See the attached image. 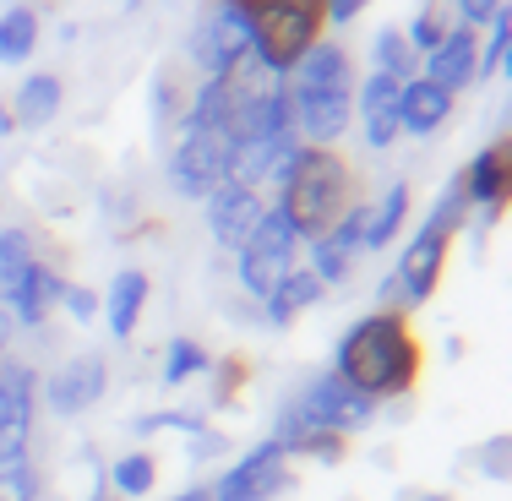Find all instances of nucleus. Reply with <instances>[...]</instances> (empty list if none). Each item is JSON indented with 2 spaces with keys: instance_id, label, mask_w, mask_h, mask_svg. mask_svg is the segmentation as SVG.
<instances>
[{
  "instance_id": "f257e3e1",
  "label": "nucleus",
  "mask_w": 512,
  "mask_h": 501,
  "mask_svg": "<svg viewBox=\"0 0 512 501\" xmlns=\"http://www.w3.org/2000/svg\"><path fill=\"white\" fill-rule=\"evenodd\" d=\"M333 376H344L355 393L382 403H409L414 387L425 376V344L414 333L409 311H365L344 327V338L333 344Z\"/></svg>"
},
{
  "instance_id": "f03ea898",
  "label": "nucleus",
  "mask_w": 512,
  "mask_h": 501,
  "mask_svg": "<svg viewBox=\"0 0 512 501\" xmlns=\"http://www.w3.org/2000/svg\"><path fill=\"white\" fill-rule=\"evenodd\" d=\"M360 202V175L355 164H349L338 148H306L295 158V169L284 175V186H278V213L289 218V229L300 235V246L316 235H327V229L344 218V207Z\"/></svg>"
},
{
  "instance_id": "7ed1b4c3",
  "label": "nucleus",
  "mask_w": 512,
  "mask_h": 501,
  "mask_svg": "<svg viewBox=\"0 0 512 501\" xmlns=\"http://www.w3.org/2000/svg\"><path fill=\"white\" fill-rule=\"evenodd\" d=\"M251 17V66L267 77H289L300 55L327 33L322 0H246Z\"/></svg>"
},
{
  "instance_id": "20e7f679",
  "label": "nucleus",
  "mask_w": 512,
  "mask_h": 501,
  "mask_svg": "<svg viewBox=\"0 0 512 501\" xmlns=\"http://www.w3.org/2000/svg\"><path fill=\"white\" fill-rule=\"evenodd\" d=\"M300 267V235L289 229V218L278 213V207H267L262 218H256V229L246 240H240L235 251V284L246 300H267V289L278 284V278H289Z\"/></svg>"
},
{
  "instance_id": "39448f33",
  "label": "nucleus",
  "mask_w": 512,
  "mask_h": 501,
  "mask_svg": "<svg viewBox=\"0 0 512 501\" xmlns=\"http://www.w3.org/2000/svg\"><path fill=\"white\" fill-rule=\"evenodd\" d=\"M191 66L197 77H229L251 60V17H246V0H213L202 11L197 33H191Z\"/></svg>"
},
{
  "instance_id": "423d86ee",
  "label": "nucleus",
  "mask_w": 512,
  "mask_h": 501,
  "mask_svg": "<svg viewBox=\"0 0 512 501\" xmlns=\"http://www.w3.org/2000/svg\"><path fill=\"white\" fill-rule=\"evenodd\" d=\"M289 409L300 414L306 425H316V431H333V436H360V431H371L376 425V403L355 393V387L344 382V376H333V371H316L300 393H289Z\"/></svg>"
},
{
  "instance_id": "0eeeda50",
  "label": "nucleus",
  "mask_w": 512,
  "mask_h": 501,
  "mask_svg": "<svg viewBox=\"0 0 512 501\" xmlns=\"http://www.w3.org/2000/svg\"><path fill=\"white\" fill-rule=\"evenodd\" d=\"M289 491H295V463H289V452L278 447L273 436H262L256 447H246L213 485H207L213 501H278Z\"/></svg>"
},
{
  "instance_id": "6e6552de",
  "label": "nucleus",
  "mask_w": 512,
  "mask_h": 501,
  "mask_svg": "<svg viewBox=\"0 0 512 501\" xmlns=\"http://www.w3.org/2000/svg\"><path fill=\"white\" fill-rule=\"evenodd\" d=\"M229 158H235V142L224 131H180L175 148H169V186L180 197L202 202L213 186L229 180Z\"/></svg>"
},
{
  "instance_id": "1a4fd4ad",
  "label": "nucleus",
  "mask_w": 512,
  "mask_h": 501,
  "mask_svg": "<svg viewBox=\"0 0 512 501\" xmlns=\"http://www.w3.org/2000/svg\"><path fill=\"white\" fill-rule=\"evenodd\" d=\"M39 393H44V409L55 414V420H77V414H88L93 403H104L109 393V360L93 349L71 354V360H60L50 376H39Z\"/></svg>"
},
{
  "instance_id": "9d476101",
  "label": "nucleus",
  "mask_w": 512,
  "mask_h": 501,
  "mask_svg": "<svg viewBox=\"0 0 512 501\" xmlns=\"http://www.w3.org/2000/svg\"><path fill=\"white\" fill-rule=\"evenodd\" d=\"M300 251H306V262H300V267H306L316 284H322V289H338L349 273H355V262L365 256V197L349 202L344 218H338L327 235L306 240Z\"/></svg>"
},
{
  "instance_id": "9b49d317",
  "label": "nucleus",
  "mask_w": 512,
  "mask_h": 501,
  "mask_svg": "<svg viewBox=\"0 0 512 501\" xmlns=\"http://www.w3.org/2000/svg\"><path fill=\"white\" fill-rule=\"evenodd\" d=\"M447 251H453V240L420 224V235L409 240L404 256H398V267L387 273L393 278V295H398V311H420V305L436 300L442 273H447Z\"/></svg>"
},
{
  "instance_id": "f8f14e48",
  "label": "nucleus",
  "mask_w": 512,
  "mask_h": 501,
  "mask_svg": "<svg viewBox=\"0 0 512 501\" xmlns=\"http://www.w3.org/2000/svg\"><path fill=\"white\" fill-rule=\"evenodd\" d=\"M458 175H463V191H469V207L480 213V235L496 229L507 213V186H512V142L507 137L485 142L469 158V169H458Z\"/></svg>"
},
{
  "instance_id": "ddd939ff",
  "label": "nucleus",
  "mask_w": 512,
  "mask_h": 501,
  "mask_svg": "<svg viewBox=\"0 0 512 501\" xmlns=\"http://www.w3.org/2000/svg\"><path fill=\"white\" fill-rule=\"evenodd\" d=\"M262 213H267L262 191H246V186H235V180H224V186H213V191L202 197V224H207V235H213V246L229 251V256L240 251V240L256 229V218H262Z\"/></svg>"
},
{
  "instance_id": "4468645a",
  "label": "nucleus",
  "mask_w": 512,
  "mask_h": 501,
  "mask_svg": "<svg viewBox=\"0 0 512 501\" xmlns=\"http://www.w3.org/2000/svg\"><path fill=\"white\" fill-rule=\"evenodd\" d=\"M295 99V137L306 148H338L355 126V93H289Z\"/></svg>"
},
{
  "instance_id": "2eb2a0df",
  "label": "nucleus",
  "mask_w": 512,
  "mask_h": 501,
  "mask_svg": "<svg viewBox=\"0 0 512 501\" xmlns=\"http://www.w3.org/2000/svg\"><path fill=\"white\" fill-rule=\"evenodd\" d=\"M306 153V142L295 137V131H284V137L273 142H251V148H235V158H229V180L246 191H267V186H284V175L295 169V158Z\"/></svg>"
},
{
  "instance_id": "dca6fc26",
  "label": "nucleus",
  "mask_w": 512,
  "mask_h": 501,
  "mask_svg": "<svg viewBox=\"0 0 512 501\" xmlns=\"http://www.w3.org/2000/svg\"><path fill=\"white\" fill-rule=\"evenodd\" d=\"M289 93H355V60L338 39H316L306 55L289 66Z\"/></svg>"
},
{
  "instance_id": "f3484780",
  "label": "nucleus",
  "mask_w": 512,
  "mask_h": 501,
  "mask_svg": "<svg viewBox=\"0 0 512 501\" xmlns=\"http://www.w3.org/2000/svg\"><path fill=\"white\" fill-rule=\"evenodd\" d=\"M474 66H480V33L458 28V22L442 33V44H436L431 55H420V77L436 82V88H447L453 99L474 82Z\"/></svg>"
},
{
  "instance_id": "a211bd4d",
  "label": "nucleus",
  "mask_w": 512,
  "mask_h": 501,
  "mask_svg": "<svg viewBox=\"0 0 512 501\" xmlns=\"http://www.w3.org/2000/svg\"><path fill=\"white\" fill-rule=\"evenodd\" d=\"M398 88H404V82L382 77V71H371L355 88V120H360L371 153H387L398 142Z\"/></svg>"
},
{
  "instance_id": "6ab92c4d",
  "label": "nucleus",
  "mask_w": 512,
  "mask_h": 501,
  "mask_svg": "<svg viewBox=\"0 0 512 501\" xmlns=\"http://www.w3.org/2000/svg\"><path fill=\"white\" fill-rule=\"evenodd\" d=\"M60 289H66V273L39 256V262H33L28 273L17 278V289H11L0 305L11 311V322H17V327H44V322L60 311Z\"/></svg>"
},
{
  "instance_id": "aec40b11",
  "label": "nucleus",
  "mask_w": 512,
  "mask_h": 501,
  "mask_svg": "<svg viewBox=\"0 0 512 501\" xmlns=\"http://www.w3.org/2000/svg\"><path fill=\"white\" fill-rule=\"evenodd\" d=\"M453 109H458V99L447 88H436V82H425V77H409L404 88H398V137H414V142L436 137V131L453 120Z\"/></svg>"
},
{
  "instance_id": "412c9836",
  "label": "nucleus",
  "mask_w": 512,
  "mask_h": 501,
  "mask_svg": "<svg viewBox=\"0 0 512 501\" xmlns=\"http://www.w3.org/2000/svg\"><path fill=\"white\" fill-rule=\"evenodd\" d=\"M148 300H153V278L142 273V267H120V273L109 278V289L99 295V316L109 322L115 344L137 338V327H142V311H148Z\"/></svg>"
},
{
  "instance_id": "4be33fe9",
  "label": "nucleus",
  "mask_w": 512,
  "mask_h": 501,
  "mask_svg": "<svg viewBox=\"0 0 512 501\" xmlns=\"http://www.w3.org/2000/svg\"><path fill=\"white\" fill-rule=\"evenodd\" d=\"M60 104H66V82L55 71H28L6 109H11V126L17 131H44V126H55Z\"/></svg>"
},
{
  "instance_id": "5701e85b",
  "label": "nucleus",
  "mask_w": 512,
  "mask_h": 501,
  "mask_svg": "<svg viewBox=\"0 0 512 501\" xmlns=\"http://www.w3.org/2000/svg\"><path fill=\"white\" fill-rule=\"evenodd\" d=\"M409 207H414V191L409 180H387L382 197L365 202V251H387L409 224Z\"/></svg>"
},
{
  "instance_id": "b1692460",
  "label": "nucleus",
  "mask_w": 512,
  "mask_h": 501,
  "mask_svg": "<svg viewBox=\"0 0 512 501\" xmlns=\"http://www.w3.org/2000/svg\"><path fill=\"white\" fill-rule=\"evenodd\" d=\"M322 300H327V289L316 284V278L306 273V267H295L289 278H278V284L267 289L262 316H267V327H295L300 316H306L311 305H322Z\"/></svg>"
},
{
  "instance_id": "393cba45",
  "label": "nucleus",
  "mask_w": 512,
  "mask_h": 501,
  "mask_svg": "<svg viewBox=\"0 0 512 501\" xmlns=\"http://www.w3.org/2000/svg\"><path fill=\"white\" fill-rule=\"evenodd\" d=\"M104 485H109V496H126V501L153 496L158 491V458H153L148 447L120 452L115 463H104Z\"/></svg>"
},
{
  "instance_id": "a878e982",
  "label": "nucleus",
  "mask_w": 512,
  "mask_h": 501,
  "mask_svg": "<svg viewBox=\"0 0 512 501\" xmlns=\"http://www.w3.org/2000/svg\"><path fill=\"white\" fill-rule=\"evenodd\" d=\"M33 50H39V11L6 6L0 11V66H28Z\"/></svg>"
},
{
  "instance_id": "bb28decb",
  "label": "nucleus",
  "mask_w": 512,
  "mask_h": 501,
  "mask_svg": "<svg viewBox=\"0 0 512 501\" xmlns=\"http://www.w3.org/2000/svg\"><path fill=\"white\" fill-rule=\"evenodd\" d=\"M39 262V235L28 224H6L0 229V300L17 289V278Z\"/></svg>"
},
{
  "instance_id": "cd10ccee",
  "label": "nucleus",
  "mask_w": 512,
  "mask_h": 501,
  "mask_svg": "<svg viewBox=\"0 0 512 501\" xmlns=\"http://www.w3.org/2000/svg\"><path fill=\"white\" fill-rule=\"evenodd\" d=\"M207 365H213V354H207L197 338L175 333V338L164 344V365H158V382H164V387H186V382H197V376H207Z\"/></svg>"
},
{
  "instance_id": "c85d7f7f",
  "label": "nucleus",
  "mask_w": 512,
  "mask_h": 501,
  "mask_svg": "<svg viewBox=\"0 0 512 501\" xmlns=\"http://www.w3.org/2000/svg\"><path fill=\"white\" fill-rule=\"evenodd\" d=\"M371 71H382V77H393V82L420 77V55L409 50L404 28H376V44H371Z\"/></svg>"
},
{
  "instance_id": "c756f323",
  "label": "nucleus",
  "mask_w": 512,
  "mask_h": 501,
  "mask_svg": "<svg viewBox=\"0 0 512 501\" xmlns=\"http://www.w3.org/2000/svg\"><path fill=\"white\" fill-rule=\"evenodd\" d=\"M469 218H474V207H469V191H463V175H453V180L442 186V197L431 202V213H425V229H436V235L458 240Z\"/></svg>"
},
{
  "instance_id": "7c9ffc66",
  "label": "nucleus",
  "mask_w": 512,
  "mask_h": 501,
  "mask_svg": "<svg viewBox=\"0 0 512 501\" xmlns=\"http://www.w3.org/2000/svg\"><path fill=\"white\" fill-rule=\"evenodd\" d=\"M485 44H480V66H474V77H502L512 71V6H502L491 22H485Z\"/></svg>"
},
{
  "instance_id": "2f4dec72",
  "label": "nucleus",
  "mask_w": 512,
  "mask_h": 501,
  "mask_svg": "<svg viewBox=\"0 0 512 501\" xmlns=\"http://www.w3.org/2000/svg\"><path fill=\"white\" fill-rule=\"evenodd\" d=\"M207 382H213V409H235V398L246 393V382H251V360L246 354H218V360L207 365Z\"/></svg>"
},
{
  "instance_id": "473e14b6",
  "label": "nucleus",
  "mask_w": 512,
  "mask_h": 501,
  "mask_svg": "<svg viewBox=\"0 0 512 501\" xmlns=\"http://www.w3.org/2000/svg\"><path fill=\"white\" fill-rule=\"evenodd\" d=\"M447 28H453V17H447L442 0H420V6H414V17H409V28H404V39H409L414 55H431L436 44H442Z\"/></svg>"
},
{
  "instance_id": "72a5a7b5",
  "label": "nucleus",
  "mask_w": 512,
  "mask_h": 501,
  "mask_svg": "<svg viewBox=\"0 0 512 501\" xmlns=\"http://www.w3.org/2000/svg\"><path fill=\"white\" fill-rule=\"evenodd\" d=\"M44 474L33 458H0V501H39Z\"/></svg>"
},
{
  "instance_id": "f704fd0d",
  "label": "nucleus",
  "mask_w": 512,
  "mask_h": 501,
  "mask_svg": "<svg viewBox=\"0 0 512 501\" xmlns=\"http://www.w3.org/2000/svg\"><path fill=\"white\" fill-rule=\"evenodd\" d=\"M180 115H186V88H180L175 71H158V82H153V126L169 131V126H180Z\"/></svg>"
},
{
  "instance_id": "c9c22d12",
  "label": "nucleus",
  "mask_w": 512,
  "mask_h": 501,
  "mask_svg": "<svg viewBox=\"0 0 512 501\" xmlns=\"http://www.w3.org/2000/svg\"><path fill=\"white\" fill-rule=\"evenodd\" d=\"M60 311H66L77 327L99 322V289H88V284H71V278H66V289H60Z\"/></svg>"
},
{
  "instance_id": "e433bc0d",
  "label": "nucleus",
  "mask_w": 512,
  "mask_h": 501,
  "mask_svg": "<svg viewBox=\"0 0 512 501\" xmlns=\"http://www.w3.org/2000/svg\"><path fill=\"white\" fill-rule=\"evenodd\" d=\"M442 6H447V17H453L458 28H474V33H480L485 22H491L496 11L507 6V0H442Z\"/></svg>"
},
{
  "instance_id": "4c0bfd02",
  "label": "nucleus",
  "mask_w": 512,
  "mask_h": 501,
  "mask_svg": "<svg viewBox=\"0 0 512 501\" xmlns=\"http://www.w3.org/2000/svg\"><path fill=\"white\" fill-rule=\"evenodd\" d=\"M474 469L485 480H507V436H491V442L474 447Z\"/></svg>"
},
{
  "instance_id": "58836bf2",
  "label": "nucleus",
  "mask_w": 512,
  "mask_h": 501,
  "mask_svg": "<svg viewBox=\"0 0 512 501\" xmlns=\"http://www.w3.org/2000/svg\"><path fill=\"white\" fill-rule=\"evenodd\" d=\"M365 6H371V0H322V17H327V28H349Z\"/></svg>"
},
{
  "instance_id": "ea45409f",
  "label": "nucleus",
  "mask_w": 512,
  "mask_h": 501,
  "mask_svg": "<svg viewBox=\"0 0 512 501\" xmlns=\"http://www.w3.org/2000/svg\"><path fill=\"white\" fill-rule=\"evenodd\" d=\"M11 338H17V322H11V311L0 305V354H11Z\"/></svg>"
},
{
  "instance_id": "a19ab883",
  "label": "nucleus",
  "mask_w": 512,
  "mask_h": 501,
  "mask_svg": "<svg viewBox=\"0 0 512 501\" xmlns=\"http://www.w3.org/2000/svg\"><path fill=\"white\" fill-rule=\"evenodd\" d=\"M169 501H213V496H207V485H186V491H175Z\"/></svg>"
},
{
  "instance_id": "79ce46f5",
  "label": "nucleus",
  "mask_w": 512,
  "mask_h": 501,
  "mask_svg": "<svg viewBox=\"0 0 512 501\" xmlns=\"http://www.w3.org/2000/svg\"><path fill=\"white\" fill-rule=\"evenodd\" d=\"M404 501H453L447 491H420V496H404Z\"/></svg>"
},
{
  "instance_id": "37998d69",
  "label": "nucleus",
  "mask_w": 512,
  "mask_h": 501,
  "mask_svg": "<svg viewBox=\"0 0 512 501\" xmlns=\"http://www.w3.org/2000/svg\"><path fill=\"white\" fill-rule=\"evenodd\" d=\"M11 131H17V126H11V109L0 104V137H11Z\"/></svg>"
}]
</instances>
